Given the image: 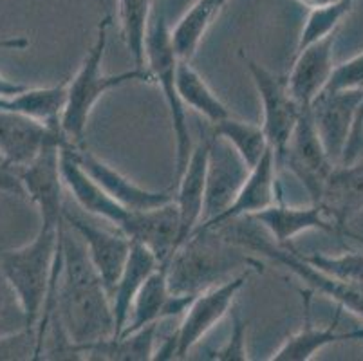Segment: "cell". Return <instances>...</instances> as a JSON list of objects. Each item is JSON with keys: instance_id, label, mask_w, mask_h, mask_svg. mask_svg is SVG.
Here are the masks:
<instances>
[{"instance_id": "cell-1", "label": "cell", "mask_w": 363, "mask_h": 361, "mask_svg": "<svg viewBox=\"0 0 363 361\" xmlns=\"http://www.w3.org/2000/svg\"><path fill=\"white\" fill-rule=\"evenodd\" d=\"M52 318L80 349L114 336L111 294L89 258L82 238L65 224L62 228V266L55 289ZM51 318V320H52Z\"/></svg>"}, {"instance_id": "cell-2", "label": "cell", "mask_w": 363, "mask_h": 361, "mask_svg": "<svg viewBox=\"0 0 363 361\" xmlns=\"http://www.w3.org/2000/svg\"><path fill=\"white\" fill-rule=\"evenodd\" d=\"M108 26H111V16H105L98 26L94 44L85 55L74 78L67 84L65 105L60 116V128L72 147H80L84 141L89 119L101 96L130 82H150L152 79L150 71L138 65L120 74H105L101 64H104L105 49H107Z\"/></svg>"}, {"instance_id": "cell-3", "label": "cell", "mask_w": 363, "mask_h": 361, "mask_svg": "<svg viewBox=\"0 0 363 361\" xmlns=\"http://www.w3.org/2000/svg\"><path fill=\"white\" fill-rule=\"evenodd\" d=\"M240 260L232 244L217 231H194L167 260L168 287L176 294H199L201 291L226 280V274Z\"/></svg>"}, {"instance_id": "cell-4", "label": "cell", "mask_w": 363, "mask_h": 361, "mask_svg": "<svg viewBox=\"0 0 363 361\" xmlns=\"http://www.w3.org/2000/svg\"><path fill=\"white\" fill-rule=\"evenodd\" d=\"M255 267H259V262L250 264L235 277L226 278L220 284L201 291L184 311L183 322L179 323V327L174 331L170 338L163 340L160 349H156L154 360L164 361L188 357L190 350L226 316L228 311L232 309L233 300L244 287V284L250 280Z\"/></svg>"}, {"instance_id": "cell-5", "label": "cell", "mask_w": 363, "mask_h": 361, "mask_svg": "<svg viewBox=\"0 0 363 361\" xmlns=\"http://www.w3.org/2000/svg\"><path fill=\"white\" fill-rule=\"evenodd\" d=\"M177 55L172 45L170 26L167 22L163 9L152 13L150 26H148L147 44H145V62L150 71L152 79L160 85L161 94L168 105L172 119V130L176 135V181L183 174L192 152V135L188 128L186 107L181 101L176 87V67Z\"/></svg>"}, {"instance_id": "cell-6", "label": "cell", "mask_w": 363, "mask_h": 361, "mask_svg": "<svg viewBox=\"0 0 363 361\" xmlns=\"http://www.w3.org/2000/svg\"><path fill=\"white\" fill-rule=\"evenodd\" d=\"M240 56L262 101V130L267 138V143L275 152L277 165H279V159L282 157L284 148L288 145L303 109L293 98L286 76L269 71L255 60L244 56V52H240Z\"/></svg>"}, {"instance_id": "cell-7", "label": "cell", "mask_w": 363, "mask_h": 361, "mask_svg": "<svg viewBox=\"0 0 363 361\" xmlns=\"http://www.w3.org/2000/svg\"><path fill=\"white\" fill-rule=\"evenodd\" d=\"M279 165H286L308 190L311 203L318 204L323 184L336 165L323 148L309 109H303L300 114L291 138L284 148L282 157L279 159Z\"/></svg>"}, {"instance_id": "cell-8", "label": "cell", "mask_w": 363, "mask_h": 361, "mask_svg": "<svg viewBox=\"0 0 363 361\" xmlns=\"http://www.w3.org/2000/svg\"><path fill=\"white\" fill-rule=\"evenodd\" d=\"M64 221L82 238L92 266L100 274L105 289L111 294L127 262L132 240L118 228L114 230L100 228L78 211H72L67 204H64Z\"/></svg>"}, {"instance_id": "cell-9", "label": "cell", "mask_w": 363, "mask_h": 361, "mask_svg": "<svg viewBox=\"0 0 363 361\" xmlns=\"http://www.w3.org/2000/svg\"><path fill=\"white\" fill-rule=\"evenodd\" d=\"M65 145H48L31 163L18 168L26 197L38 208L42 223H64V181L60 172V148Z\"/></svg>"}, {"instance_id": "cell-10", "label": "cell", "mask_w": 363, "mask_h": 361, "mask_svg": "<svg viewBox=\"0 0 363 361\" xmlns=\"http://www.w3.org/2000/svg\"><path fill=\"white\" fill-rule=\"evenodd\" d=\"M71 145L60 125H49L16 112L0 111V157L11 168L26 167L48 145Z\"/></svg>"}, {"instance_id": "cell-11", "label": "cell", "mask_w": 363, "mask_h": 361, "mask_svg": "<svg viewBox=\"0 0 363 361\" xmlns=\"http://www.w3.org/2000/svg\"><path fill=\"white\" fill-rule=\"evenodd\" d=\"M250 174V167L244 159L237 154L235 148L226 139L219 138L212 132L210 134V152H208L206 168V191H204V211L203 221L217 217L220 211L226 210L240 187Z\"/></svg>"}, {"instance_id": "cell-12", "label": "cell", "mask_w": 363, "mask_h": 361, "mask_svg": "<svg viewBox=\"0 0 363 361\" xmlns=\"http://www.w3.org/2000/svg\"><path fill=\"white\" fill-rule=\"evenodd\" d=\"M363 98V89L358 91H322L309 107L313 123L318 132L329 159L340 165L356 109Z\"/></svg>"}, {"instance_id": "cell-13", "label": "cell", "mask_w": 363, "mask_h": 361, "mask_svg": "<svg viewBox=\"0 0 363 361\" xmlns=\"http://www.w3.org/2000/svg\"><path fill=\"white\" fill-rule=\"evenodd\" d=\"M277 167L279 165H277L275 152L269 147L259 159V163L250 168V174H247L246 181L240 187L239 194L235 195L232 204L224 211H220L217 217L210 218L206 223H201L196 228V231L217 230V228L232 223V221L252 217V215L269 208L272 204L279 203L280 199L277 197L279 195V191H277Z\"/></svg>"}, {"instance_id": "cell-14", "label": "cell", "mask_w": 363, "mask_h": 361, "mask_svg": "<svg viewBox=\"0 0 363 361\" xmlns=\"http://www.w3.org/2000/svg\"><path fill=\"white\" fill-rule=\"evenodd\" d=\"M60 172L64 187L76 201V206L98 218L107 221L111 226L123 230L130 218L132 210L118 204L100 184L82 168L72 154V145L60 148Z\"/></svg>"}, {"instance_id": "cell-15", "label": "cell", "mask_w": 363, "mask_h": 361, "mask_svg": "<svg viewBox=\"0 0 363 361\" xmlns=\"http://www.w3.org/2000/svg\"><path fill=\"white\" fill-rule=\"evenodd\" d=\"M76 161L82 165L85 172L91 175L108 195H111L118 204L132 211L138 210H150V208L163 206V204L174 201V194L170 190H147L140 187L134 181L112 168L105 161H101L98 155L92 154L91 150L80 147H72Z\"/></svg>"}, {"instance_id": "cell-16", "label": "cell", "mask_w": 363, "mask_h": 361, "mask_svg": "<svg viewBox=\"0 0 363 361\" xmlns=\"http://www.w3.org/2000/svg\"><path fill=\"white\" fill-rule=\"evenodd\" d=\"M196 296L172 293L168 287L167 260H164L152 271L150 277L138 291L130 306L127 326L121 331V334L132 333V331H138L150 323H160L161 320H167V318L183 316L184 311L188 309Z\"/></svg>"}, {"instance_id": "cell-17", "label": "cell", "mask_w": 363, "mask_h": 361, "mask_svg": "<svg viewBox=\"0 0 363 361\" xmlns=\"http://www.w3.org/2000/svg\"><path fill=\"white\" fill-rule=\"evenodd\" d=\"M208 152H210V134L204 132L192 147L183 174L177 179V195H174L179 211V243L177 248L196 231L203 221L204 191H206Z\"/></svg>"}, {"instance_id": "cell-18", "label": "cell", "mask_w": 363, "mask_h": 361, "mask_svg": "<svg viewBox=\"0 0 363 361\" xmlns=\"http://www.w3.org/2000/svg\"><path fill=\"white\" fill-rule=\"evenodd\" d=\"M335 35L318 40L302 51L295 52L288 78L289 91L302 109H309L316 96L325 89L335 64H333Z\"/></svg>"}, {"instance_id": "cell-19", "label": "cell", "mask_w": 363, "mask_h": 361, "mask_svg": "<svg viewBox=\"0 0 363 361\" xmlns=\"http://www.w3.org/2000/svg\"><path fill=\"white\" fill-rule=\"evenodd\" d=\"M252 218L267 231L273 243L280 244V246H288L291 238L309 230L345 235V231L340 230L325 215L322 206L315 203H311V206H288L279 201L266 210L252 215Z\"/></svg>"}, {"instance_id": "cell-20", "label": "cell", "mask_w": 363, "mask_h": 361, "mask_svg": "<svg viewBox=\"0 0 363 361\" xmlns=\"http://www.w3.org/2000/svg\"><path fill=\"white\" fill-rule=\"evenodd\" d=\"M130 240L145 244L164 262L177 250L179 243V211L174 201L150 210L132 211L123 230Z\"/></svg>"}, {"instance_id": "cell-21", "label": "cell", "mask_w": 363, "mask_h": 361, "mask_svg": "<svg viewBox=\"0 0 363 361\" xmlns=\"http://www.w3.org/2000/svg\"><path fill=\"white\" fill-rule=\"evenodd\" d=\"M318 204L340 230L351 235L345 224L363 210V165H336L323 184Z\"/></svg>"}, {"instance_id": "cell-22", "label": "cell", "mask_w": 363, "mask_h": 361, "mask_svg": "<svg viewBox=\"0 0 363 361\" xmlns=\"http://www.w3.org/2000/svg\"><path fill=\"white\" fill-rule=\"evenodd\" d=\"M160 258L152 253L145 244L132 240L130 251H128L127 262H125L123 271L118 278L116 286L111 293L112 313H114V336L121 334L128 320L130 306L136 298L138 291L145 284L150 273L160 266Z\"/></svg>"}, {"instance_id": "cell-23", "label": "cell", "mask_w": 363, "mask_h": 361, "mask_svg": "<svg viewBox=\"0 0 363 361\" xmlns=\"http://www.w3.org/2000/svg\"><path fill=\"white\" fill-rule=\"evenodd\" d=\"M303 293V291H302ZM306 323L298 333L289 336L279 349L269 356L272 361H309L315 357L316 352L323 349V347L333 345V343L345 342V340H363V329L362 331H351V333H338L336 327L340 323V314H342L343 307L336 311V316L329 327H318L313 326L311 318H309V291H306Z\"/></svg>"}, {"instance_id": "cell-24", "label": "cell", "mask_w": 363, "mask_h": 361, "mask_svg": "<svg viewBox=\"0 0 363 361\" xmlns=\"http://www.w3.org/2000/svg\"><path fill=\"white\" fill-rule=\"evenodd\" d=\"M160 323H150L132 333L118 334L92 343L84 349V360L148 361L156 354V336Z\"/></svg>"}, {"instance_id": "cell-25", "label": "cell", "mask_w": 363, "mask_h": 361, "mask_svg": "<svg viewBox=\"0 0 363 361\" xmlns=\"http://www.w3.org/2000/svg\"><path fill=\"white\" fill-rule=\"evenodd\" d=\"M176 87L184 107L199 112L212 125L232 116L230 109L223 104V99L210 89V85L188 60H177Z\"/></svg>"}, {"instance_id": "cell-26", "label": "cell", "mask_w": 363, "mask_h": 361, "mask_svg": "<svg viewBox=\"0 0 363 361\" xmlns=\"http://www.w3.org/2000/svg\"><path fill=\"white\" fill-rule=\"evenodd\" d=\"M67 84L51 87H26L18 94L0 98V111L16 112L49 125H60Z\"/></svg>"}, {"instance_id": "cell-27", "label": "cell", "mask_w": 363, "mask_h": 361, "mask_svg": "<svg viewBox=\"0 0 363 361\" xmlns=\"http://www.w3.org/2000/svg\"><path fill=\"white\" fill-rule=\"evenodd\" d=\"M226 2L228 0H196V4L181 16L176 28L170 29L172 45L177 58L188 62L194 58L201 40Z\"/></svg>"}, {"instance_id": "cell-28", "label": "cell", "mask_w": 363, "mask_h": 361, "mask_svg": "<svg viewBox=\"0 0 363 361\" xmlns=\"http://www.w3.org/2000/svg\"><path fill=\"white\" fill-rule=\"evenodd\" d=\"M213 134L226 139L250 168L255 167L264 152L269 148L262 125L247 123V121L237 119L233 116L213 125Z\"/></svg>"}, {"instance_id": "cell-29", "label": "cell", "mask_w": 363, "mask_h": 361, "mask_svg": "<svg viewBox=\"0 0 363 361\" xmlns=\"http://www.w3.org/2000/svg\"><path fill=\"white\" fill-rule=\"evenodd\" d=\"M150 18L152 0H120L121 35L138 67H145V44Z\"/></svg>"}, {"instance_id": "cell-30", "label": "cell", "mask_w": 363, "mask_h": 361, "mask_svg": "<svg viewBox=\"0 0 363 361\" xmlns=\"http://www.w3.org/2000/svg\"><path fill=\"white\" fill-rule=\"evenodd\" d=\"M352 4H354V0H335V2H331L328 6L311 9L308 20H306V24H303L302 33L298 36V44H296L295 52L302 51V49L315 44L318 40L325 38V36L335 35L340 22L352 9Z\"/></svg>"}, {"instance_id": "cell-31", "label": "cell", "mask_w": 363, "mask_h": 361, "mask_svg": "<svg viewBox=\"0 0 363 361\" xmlns=\"http://www.w3.org/2000/svg\"><path fill=\"white\" fill-rule=\"evenodd\" d=\"M308 264L329 277L349 284H363V255L343 253L338 257L323 253L300 255Z\"/></svg>"}, {"instance_id": "cell-32", "label": "cell", "mask_w": 363, "mask_h": 361, "mask_svg": "<svg viewBox=\"0 0 363 361\" xmlns=\"http://www.w3.org/2000/svg\"><path fill=\"white\" fill-rule=\"evenodd\" d=\"M22 331H31L24 307L4 274L0 273V338L11 336Z\"/></svg>"}, {"instance_id": "cell-33", "label": "cell", "mask_w": 363, "mask_h": 361, "mask_svg": "<svg viewBox=\"0 0 363 361\" xmlns=\"http://www.w3.org/2000/svg\"><path fill=\"white\" fill-rule=\"evenodd\" d=\"M363 89V52L333 69L323 91H358Z\"/></svg>"}, {"instance_id": "cell-34", "label": "cell", "mask_w": 363, "mask_h": 361, "mask_svg": "<svg viewBox=\"0 0 363 361\" xmlns=\"http://www.w3.org/2000/svg\"><path fill=\"white\" fill-rule=\"evenodd\" d=\"M206 360L216 361H247L246 349V322L239 316V313H233L232 318V334L228 338V342L224 343L220 349L213 350L210 356H204Z\"/></svg>"}, {"instance_id": "cell-35", "label": "cell", "mask_w": 363, "mask_h": 361, "mask_svg": "<svg viewBox=\"0 0 363 361\" xmlns=\"http://www.w3.org/2000/svg\"><path fill=\"white\" fill-rule=\"evenodd\" d=\"M362 147H363V98L362 101H359L358 109H356L354 123H352L351 135H349L347 147H345V150H343L340 165H349L358 161V155L359 152H362Z\"/></svg>"}, {"instance_id": "cell-36", "label": "cell", "mask_w": 363, "mask_h": 361, "mask_svg": "<svg viewBox=\"0 0 363 361\" xmlns=\"http://www.w3.org/2000/svg\"><path fill=\"white\" fill-rule=\"evenodd\" d=\"M0 191L13 195V197H26L21 177H18L15 168L9 167L2 157H0Z\"/></svg>"}, {"instance_id": "cell-37", "label": "cell", "mask_w": 363, "mask_h": 361, "mask_svg": "<svg viewBox=\"0 0 363 361\" xmlns=\"http://www.w3.org/2000/svg\"><path fill=\"white\" fill-rule=\"evenodd\" d=\"M26 87H28L26 84H18V82H13V79L6 78L4 74H0V98H9L13 94H18Z\"/></svg>"}, {"instance_id": "cell-38", "label": "cell", "mask_w": 363, "mask_h": 361, "mask_svg": "<svg viewBox=\"0 0 363 361\" xmlns=\"http://www.w3.org/2000/svg\"><path fill=\"white\" fill-rule=\"evenodd\" d=\"M29 45V40L26 36H4L0 38V49H26Z\"/></svg>"}, {"instance_id": "cell-39", "label": "cell", "mask_w": 363, "mask_h": 361, "mask_svg": "<svg viewBox=\"0 0 363 361\" xmlns=\"http://www.w3.org/2000/svg\"><path fill=\"white\" fill-rule=\"evenodd\" d=\"M298 2L306 6V8L315 9V8H322V6L331 4V2H335V0H298Z\"/></svg>"}]
</instances>
